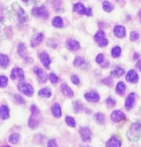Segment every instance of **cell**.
<instances>
[{"mask_svg":"<svg viewBox=\"0 0 141 147\" xmlns=\"http://www.w3.org/2000/svg\"><path fill=\"white\" fill-rule=\"evenodd\" d=\"M30 110L31 112V116L30 117L29 121V126L32 129H35L37 128L39 125V122L37 120V116L39 114V110L35 105H33L30 108Z\"/></svg>","mask_w":141,"mask_h":147,"instance_id":"6da1fadb","label":"cell"},{"mask_svg":"<svg viewBox=\"0 0 141 147\" xmlns=\"http://www.w3.org/2000/svg\"><path fill=\"white\" fill-rule=\"evenodd\" d=\"M18 88L23 93L29 97L32 96L34 94V89L31 86L25 82H21L18 85Z\"/></svg>","mask_w":141,"mask_h":147,"instance_id":"7a4b0ae2","label":"cell"},{"mask_svg":"<svg viewBox=\"0 0 141 147\" xmlns=\"http://www.w3.org/2000/svg\"><path fill=\"white\" fill-rule=\"evenodd\" d=\"M33 71L37 75V80L40 83H44L47 80V74L41 68L39 67H35L33 69Z\"/></svg>","mask_w":141,"mask_h":147,"instance_id":"3957f363","label":"cell"},{"mask_svg":"<svg viewBox=\"0 0 141 147\" xmlns=\"http://www.w3.org/2000/svg\"><path fill=\"white\" fill-rule=\"evenodd\" d=\"M141 130V125L138 124H135L132 126L130 129V139L134 141H136L140 137V133Z\"/></svg>","mask_w":141,"mask_h":147,"instance_id":"277c9868","label":"cell"},{"mask_svg":"<svg viewBox=\"0 0 141 147\" xmlns=\"http://www.w3.org/2000/svg\"><path fill=\"white\" fill-rule=\"evenodd\" d=\"M105 33L102 30L98 31L94 37V39L98 45L102 47L106 46L108 44V41L105 37Z\"/></svg>","mask_w":141,"mask_h":147,"instance_id":"5b68a950","label":"cell"},{"mask_svg":"<svg viewBox=\"0 0 141 147\" xmlns=\"http://www.w3.org/2000/svg\"><path fill=\"white\" fill-rule=\"evenodd\" d=\"M74 11L80 15H92L91 8H86L81 3H77L74 5Z\"/></svg>","mask_w":141,"mask_h":147,"instance_id":"8992f818","label":"cell"},{"mask_svg":"<svg viewBox=\"0 0 141 147\" xmlns=\"http://www.w3.org/2000/svg\"><path fill=\"white\" fill-rule=\"evenodd\" d=\"M11 78L12 80L22 81L24 78V74L23 71L20 68L15 67L12 70Z\"/></svg>","mask_w":141,"mask_h":147,"instance_id":"52a82bcc","label":"cell"},{"mask_svg":"<svg viewBox=\"0 0 141 147\" xmlns=\"http://www.w3.org/2000/svg\"><path fill=\"white\" fill-rule=\"evenodd\" d=\"M32 14L35 17H40L45 19H47L49 17L48 12L43 7H36L32 10Z\"/></svg>","mask_w":141,"mask_h":147,"instance_id":"ba28073f","label":"cell"},{"mask_svg":"<svg viewBox=\"0 0 141 147\" xmlns=\"http://www.w3.org/2000/svg\"><path fill=\"white\" fill-rule=\"evenodd\" d=\"M125 115L120 111H115L111 115V119L114 122H119L123 120H125Z\"/></svg>","mask_w":141,"mask_h":147,"instance_id":"9c48e42d","label":"cell"},{"mask_svg":"<svg viewBox=\"0 0 141 147\" xmlns=\"http://www.w3.org/2000/svg\"><path fill=\"white\" fill-rule=\"evenodd\" d=\"M80 133L84 142H89L91 139V132L88 128L83 127L80 129Z\"/></svg>","mask_w":141,"mask_h":147,"instance_id":"30bf717a","label":"cell"},{"mask_svg":"<svg viewBox=\"0 0 141 147\" xmlns=\"http://www.w3.org/2000/svg\"><path fill=\"white\" fill-rule=\"evenodd\" d=\"M43 40V35L41 33H37L32 37L30 45L31 47H37L40 44Z\"/></svg>","mask_w":141,"mask_h":147,"instance_id":"8fae6325","label":"cell"},{"mask_svg":"<svg viewBox=\"0 0 141 147\" xmlns=\"http://www.w3.org/2000/svg\"><path fill=\"white\" fill-rule=\"evenodd\" d=\"M84 97L89 102L92 103H97L100 100V97L98 94L96 92H92L85 94Z\"/></svg>","mask_w":141,"mask_h":147,"instance_id":"7c38bea8","label":"cell"},{"mask_svg":"<svg viewBox=\"0 0 141 147\" xmlns=\"http://www.w3.org/2000/svg\"><path fill=\"white\" fill-rule=\"evenodd\" d=\"M138 76L136 71L131 70L129 71L126 76V80L128 82L135 83L138 81Z\"/></svg>","mask_w":141,"mask_h":147,"instance_id":"4fadbf2b","label":"cell"},{"mask_svg":"<svg viewBox=\"0 0 141 147\" xmlns=\"http://www.w3.org/2000/svg\"><path fill=\"white\" fill-rule=\"evenodd\" d=\"M39 57H40V59L42 63L43 64L44 66L46 68L49 69V65L51 63V60L49 58V55L46 52H43L40 54Z\"/></svg>","mask_w":141,"mask_h":147,"instance_id":"5bb4252c","label":"cell"},{"mask_svg":"<svg viewBox=\"0 0 141 147\" xmlns=\"http://www.w3.org/2000/svg\"><path fill=\"white\" fill-rule=\"evenodd\" d=\"M134 100H135V96L134 93H131L127 96L126 102H125V108L127 110H130L133 108Z\"/></svg>","mask_w":141,"mask_h":147,"instance_id":"9a60e30c","label":"cell"},{"mask_svg":"<svg viewBox=\"0 0 141 147\" xmlns=\"http://www.w3.org/2000/svg\"><path fill=\"white\" fill-rule=\"evenodd\" d=\"M114 33L116 37L120 38L124 37L126 36V30L123 26H116L114 30Z\"/></svg>","mask_w":141,"mask_h":147,"instance_id":"2e32d148","label":"cell"},{"mask_svg":"<svg viewBox=\"0 0 141 147\" xmlns=\"http://www.w3.org/2000/svg\"><path fill=\"white\" fill-rule=\"evenodd\" d=\"M62 93L67 98H71L74 96V92L67 84H62L60 87Z\"/></svg>","mask_w":141,"mask_h":147,"instance_id":"e0dca14e","label":"cell"},{"mask_svg":"<svg viewBox=\"0 0 141 147\" xmlns=\"http://www.w3.org/2000/svg\"><path fill=\"white\" fill-rule=\"evenodd\" d=\"M67 48L71 51H77L80 49V45L74 40H69L67 43Z\"/></svg>","mask_w":141,"mask_h":147,"instance_id":"ac0fdd59","label":"cell"},{"mask_svg":"<svg viewBox=\"0 0 141 147\" xmlns=\"http://www.w3.org/2000/svg\"><path fill=\"white\" fill-rule=\"evenodd\" d=\"M51 111L52 112L53 116L55 118H60L62 115L61 107L58 104H55L52 105L51 109Z\"/></svg>","mask_w":141,"mask_h":147,"instance_id":"d6986e66","label":"cell"},{"mask_svg":"<svg viewBox=\"0 0 141 147\" xmlns=\"http://www.w3.org/2000/svg\"><path fill=\"white\" fill-rule=\"evenodd\" d=\"M9 117V109L6 106L3 105L0 108V118L3 120H6Z\"/></svg>","mask_w":141,"mask_h":147,"instance_id":"ffe728a7","label":"cell"},{"mask_svg":"<svg viewBox=\"0 0 141 147\" xmlns=\"http://www.w3.org/2000/svg\"><path fill=\"white\" fill-rule=\"evenodd\" d=\"M121 142L116 136L112 137L106 143V147H120Z\"/></svg>","mask_w":141,"mask_h":147,"instance_id":"44dd1931","label":"cell"},{"mask_svg":"<svg viewBox=\"0 0 141 147\" xmlns=\"http://www.w3.org/2000/svg\"><path fill=\"white\" fill-rule=\"evenodd\" d=\"M125 74V70L121 68L118 67L111 73V76L112 78H119Z\"/></svg>","mask_w":141,"mask_h":147,"instance_id":"7402d4cb","label":"cell"},{"mask_svg":"<svg viewBox=\"0 0 141 147\" xmlns=\"http://www.w3.org/2000/svg\"><path fill=\"white\" fill-rule=\"evenodd\" d=\"M126 85L123 82H119L116 87V92L119 95L122 94L126 90Z\"/></svg>","mask_w":141,"mask_h":147,"instance_id":"603a6c76","label":"cell"},{"mask_svg":"<svg viewBox=\"0 0 141 147\" xmlns=\"http://www.w3.org/2000/svg\"><path fill=\"white\" fill-rule=\"evenodd\" d=\"M52 24L53 27L57 28H62L63 25L62 19L59 17H56L53 19Z\"/></svg>","mask_w":141,"mask_h":147,"instance_id":"cb8c5ba5","label":"cell"},{"mask_svg":"<svg viewBox=\"0 0 141 147\" xmlns=\"http://www.w3.org/2000/svg\"><path fill=\"white\" fill-rule=\"evenodd\" d=\"M19 134L18 133H13L11 134L8 138V141L10 143L13 144H15L18 143V142L19 140Z\"/></svg>","mask_w":141,"mask_h":147,"instance_id":"d4e9b609","label":"cell"},{"mask_svg":"<svg viewBox=\"0 0 141 147\" xmlns=\"http://www.w3.org/2000/svg\"><path fill=\"white\" fill-rule=\"evenodd\" d=\"M9 62V59L7 56L1 54L0 55V65L3 67H6L8 66Z\"/></svg>","mask_w":141,"mask_h":147,"instance_id":"484cf974","label":"cell"},{"mask_svg":"<svg viewBox=\"0 0 141 147\" xmlns=\"http://www.w3.org/2000/svg\"><path fill=\"white\" fill-rule=\"evenodd\" d=\"M38 94L43 98H49L51 96V91L48 88H43L40 90Z\"/></svg>","mask_w":141,"mask_h":147,"instance_id":"4316f807","label":"cell"},{"mask_svg":"<svg viewBox=\"0 0 141 147\" xmlns=\"http://www.w3.org/2000/svg\"><path fill=\"white\" fill-rule=\"evenodd\" d=\"M103 7L104 10L107 12H110L114 9V6L108 1H104L103 3Z\"/></svg>","mask_w":141,"mask_h":147,"instance_id":"83f0119b","label":"cell"},{"mask_svg":"<svg viewBox=\"0 0 141 147\" xmlns=\"http://www.w3.org/2000/svg\"><path fill=\"white\" fill-rule=\"evenodd\" d=\"M26 52H27V49L25 46V45L23 44H20L18 46V53L20 56H21L23 57L26 56Z\"/></svg>","mask_w":141,"mask_h":147,"instance_id":"f1b7e54d","label":"cell"},{"mask_svg":"<svg viewBox=\"0 0 141 147\" xmlns=\"http://www.w3.org/2000/svg\"><path fill=\"white\" fill-rule=\"evenodd\" d=\"M84 62H85V61L83 58H82V57L78 56L75 59V60L74 62V66L76 67H80L84 63Z\"/></svg>","mask_w":141,"mask_h":147,"instance_id":"f546056e","label":"cell"},{"mask_svg":"<svg viewBox=\"0 0 141 147\" xmlns=\"http://www.w3.org/2000/svg\"><path fill=\"white\" fill-rule=\"evenodd\" d=\"M121 53V49L119 46L115 47L112 50V56L114 58H117L120 56Z\"/></svg>","mask_w":141,"mask_h":147,"instance_id":"4dcf8cb0","label":"cell"},{"mask_svg":"<svg viewBox=\"0 0 141 147\" xmlns=\"http://www.w3.org/2000/svg\"><path fill=\"white\" fill-rule=\"evenodd\" d=\"M95 118H96V120L97 122L99 124H101V125L104 124L105 120L104 115H103L102 114H100V113H98L95 115Z\"/></svg>","mask_w":141,"mask_h":147,"instance_id":"1f68e13d","label":"cell"},{"mask_svg":"<svg viewBox=\"0 0 141 147\" xmlns=\"http://www.w3.org/2000/svg\"><path fill=\"white\" fill-rule=\"evenodd\" d=\"M8 84L7 77L5 76L0 77V88L5 87Z\"/></svg>","mask_w":141,"mask_h":147,"instance_id":"d6a6232c","label":"cell"},{"mask_svg":"<svg viewBox=\"0 0 141 147\" xmlns=\"http://www.w3.org/2000/svg\"><path fill=\"white\" fill-rule=\"evenodd\" d=\"M139 38V34L137 31H132L131 33V35H130V40L132 41H135L136 40H137Z\"/></svg>","mask_w":141,"mask_h":147,"instance_id":"836d02e7","label":"cell"},{"mask_svg":"<svg viewBox=\"0 0 141 147\" xmlns=\"http://www.w3.org/2000/svg\"><path fill=\"white\" fill-rule=\"evenodd\" d=\"M66 122L67 123V125L72 127H75V121L73 118H71V117H66Z\"/></svg>","mask_w":141,"mask_h":147,"instance_id":"e575fe53","label":"cell"},{"mask_svg":"<svg viewBox=\"0 0 141 147\" xmlns=\"http://www.w3.org/2000/svg\"><path fill=\"white\" fill-rule=\"evenodd\" d=\"M74 108L76 112H81L83 110V105L80 102H76L74 103Z\"/></svg>","mask_w":141,"mask_h":147,"instance_id":"d590c367","label":"cell"},{"mask_svg":"<svg viewBox=\"0 0 141 147\" xmlns=\"http://www.w3.org/2000/svg\"><path fill=\"white\" fill-rule=\"evenodd\" d=\"M106 104L108 105V106L110 108H112L113 106H115V105L116 104V102L114 99H113L112 98H109L107 99L106 100Z\"/></svg>","mask_w":141,"mask_h":147,"instance_id":"8d00e7d4","label":"cell"},{"mask_svg":"<svg viewBox=\"0 0 141 147\" xmlns=\"http://www.w3.org/2000/svg\"><path fill=\"white\" fill-rule=\"evenodd\" d=\"M96 62L102 65L104 62V55L102 53H100L99 55H98L96 58Z\"/></svg>","mask_w":141,"mask_h":147,"instance_id":"74e56055","label":"cell"},{"mask_svg":"<svg viewBox=\"0 0 141 147\" xmlns=\"http://www.w3.org/2000/svg\"><path fill=\"white\" fill-rule=\"evenodd\" d=\"M71 81L74 84H76V85H78L80 83V80H79L78 77L76 75H73L72 76Z\"/></svg>","mask_w":141,"mask_h":147,"instance_id":"f35d334b","label":"cell"},{"mask_svg":"<svg viewBox=\"0 0 141 147\" xmlns=\"http://www.w3.org/2000/svg\"><path fill=\"white\" fill-rule=\"evenodd\" d=\"M50 80L53 83H57L58 81V77L54 74H51L50 75Z\"/></svg>","mask_w":141,"mask_h":147,"instance_id":"ab89813d","label":"cell"},{"mask_svg":"<svg viewBox=\"0 0 141 147\" xmlns=\"http://www.w3.org/2000/svg\"><path fill=\"white\" fill-rule=\"evenodd\" d=\"M48 147H56V143L55 140H50L48 142Z\"/></svg>","mask_w":141,"mask_h":147,"instance_id":"60d3db41","label":"cell"},{"mask_svg":"<svg viewBox=\"0 0 141 147\" xmlns=\"http://www.w3.org/2000/svg\"><path fill=\"white\" fill-rule=\"evenodd\" d=\"M15 99H17V100L21 104H24L25 103V101L23 99L22 97L19 95H16L15 96Z\"/></svg>","mask_w":141,"mask_h":147,"instance_id":"b9f144b4","label":"cell"},{"mask_svg":"<svg viewBox=\"0 0 141 147\" xmlns=\"http://www.w3.org/2000/svg\"><path fill=\"white\" fill-rule=\"evenodd\" d=\"M103 82L106 85H110V84L112 83V78L110 77H108L104 79Z\"/></svg>","mask_w":141,"mask_h":147,"instance_id":"7bdbcfd3","label":"cell"},{"mask_svg":"<svg viewBox=\"0 0 141 147\" xmlns=\"http://www.w3.org/2000/svg\"><path fill=\"white\" fill-rule=\"evenodd\" d=\"M136 68L138 71H141V60H140L137 63V64L136 65Z\"/></svg>","mask_w":141,"mask_h":147,"instance_id":"ee69618b","label":"cell"},{"mask_svg":"<svg viewBox=\"0 0 141 147\" xmlns=\"http://www.w3.org/2000/svg\"><path fill=\"white\" fill-rule=\"evenodd\" d=\"M139 57H140V55L137 53H136L134 56V60H136V59H138Z\"/></svg>","mask_w":141,"mask_h":147,"instance_id":"f6af8a7d","label":"cell"},{"mask_svg":"<svg viewBox=\"0 0 141 147\" xmlns=\"http://www.w3.org/2000/svg\"><path fill=\"white\" fill-rule=\"evenodd\" d=\"M138 15H139V17H140V19H141V11L140 12H139Z\"/></svg>","mask_w":141,"mask_h":147,"instance_id":"bcb514c9","label":"cell"},{"mask_svg":"<svg viewBox=\"0 0 141 147\" xmlns=\"http://www.w3.org/2000/svg\"><path fill=\"white\" fill-rule=\"evenodd\" d=\"M28 1V0H23V1L24 2H27Z\"/></svg>","mask_w":141,"mask_h":147,"instance_id":"7dc6e473","label":"cell"},{"mask_svg":"<svg viewBox=\"0 0 141 147\" xmlns=\"http://www.w3.org/2000/svg\"><path fill=\"white\" fill-rule=\"evenodd\" d=\"M116 1H117V0H116Z\"/></svg>","mask_w":141,"mask_h":147,"instance_id":"c3c4849f","label":"cell"}]
</instances>
